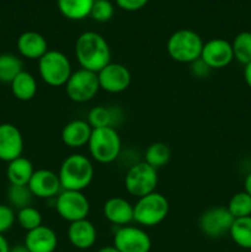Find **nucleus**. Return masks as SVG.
Returning a JSON list of instances; mask_svg holds the SVG:
<instances>
[{
    "mask_svg": "<svg viewBox=\"0 0 251 252\" xmlns=\"http://www.w3.org/2000/svg\"><path fill=\"white\" fill-rule=\"evenodd\" d=\"M24 70L21 59L15 54H0V83L11 84V81Z\"/></svg>",
    "mask_w": 251,
    "mask_h": 252,
    "instance_id": "a878e982",
    "label": "nucleus"
},
{
    "mask_svg": "<svg viewBox=\"0 0 251 252\" xmlns=\"http://www.w3.org/2000/svg\"><path fill=\"white\" fill-rule=\"evenodd\" d=\"M113 246L120 252H149L152 239L138 226H120L113 235Z\"/></svg>",
    "mask_w": 251,
    "mask_h": 252,
    "instance_id": "9b49d317",
    "label": "nucleus"
},
{
    "mask_svg": "<svg viewBox=\"0 0 251 252\" xmlns=\"http://www.w3.org/2000/svg\"><path fill=\"white\" fill-rule=\"evenodd\" d=\"M12 95L20 101H30L37 94V81L31 73L22 70L11 81Z\"/></svg>",
    "mask_w": 251,
    "mask_h": 252,
    "instance_id": "5701e85b",
    "label": "nucleus"
},
{
    "mask_svg": "<svg viewBox=\"0 0 251 252\" xmlns=\"http://www.w3.org/2000/svg\"><path fill=\"white\" fill-rule=\"evenodd\" d=\"M38 73L47 85L58 88L65 85L73 70L70 61L63 52L48 49V52L38 59Z\"/></svg>",
    "mask_w": 251,
    "mask_h": 252,
    "instance_id": "423d86ee",
    "label": "nucleus"
},
{
    "mask_svg": "<svg viewBox=\"0 0 251 252\" xmlns=\"http://www.w3.org/2000/svg\"><path fill=\"white\" fill-rule=\"evenodd\" d=\"M250 252H251V250H250Z\"/></svg>",
    "mask_w": 251,
    "mask_h": 252,
    "instance_id": "a19ab883",
    "label": "nucleus"
},
{
    "mask_svg": "<svg viewBox=\"0 0 251 252\" xmlns=\"http://www.w3.org/2000/svg\"><path fill=\"white\" fill-rule=\"evenodd\" d=\"M9 252H30V251L25 248V245H17L15 246V248L10 249Z\"/></svg>",
    "mask_w": 251,
    "mask_h": 252,
    "instance_id": "58836bf2",
    "label": "nucleus"
},
{
    "mask_svg": "<svg viewBox=\"0 0 251 252\" xmlns=\"http://www.w3.org/2000/svg\"><path fill=\"white\" fill-rule=\"evenodd\" d=\"M7 201L11 208L22 209L25 207L31 206L33 194L27 185L19 186V185H10L7 189Z\"/></svg>",
    "mask_w": 251,
    "mask_h": 252,
    "instance_id": "c85d7f7f",
    "label": "nucleus"
},
{
    "mask_svg": "<svg viewBox=\"0 0 251 252\" xmlns=\"http://www.w3.org/2000/svg\"><path fill=\"white\" fill-rule=\"evenodd\" d=\"M234 59L246 65L251 62V32L243 31L236 34L234 41L231 42Z\"/></svg>",
    "mask_w": 251,
    "mask_h": 252,
    "instance_id": "cd10ccee",
    "label": "nucleus"
},
{
    "mask_svg": "<svg viewBox=\"0 0 251 252\" xmlns=\"http://www.w3.org/2000/svg\"><path fill=\"white\" fill-rule=\"evenodd\" d=\"M64 86L66 96L76 103H85L93 100L100 90L97 73L83 68L73 71Z\"/></svg>",
    "mask_w": 251,
    "mask_h": 252,
    "instance_id": "6e6552de",
    "label": "nucleus"
},
{
    "mask_svg": "<svg viewBox=\"0 0 251 252\" xmlns=\"http://www.w3.org/2000/svg\"><path fill=\"white\" fill-rule=\"evenodd\" d=\"M234 219L251 217V196L245 191H241L231 196L226 206Z\"/></svg>",
    "mask_w": 251,
    "mask_h": 252,
    "instance_id": "c756f323",
    "label": "nucleus"
},
{
    "mask_svg": "<svg viewBox=\"0 0 251 252\" xmlns=\"http://www.w3.org/2000/svg\"><path fill=\"white\" fill-rule=\"evenodd\" d=\"M201 59L211 69H221L234 61L231 43L224 38H213L203 44Z\"/></svg>",
    "mask_w": 251,
    "mask_h": 252,
    "instance_id": "ddd939ff",
    "label": "nucleus"
},
{
    "mask_svg": "<svg viewBox=\"0 0 251 252\" xmlns=\"http://www.w3.org/2000/svg\"><path fill=\"white\" fill-rule=\"evenodd\" d=\"M229 235L239 248L251 250V217L234 219Z\"/></svg>",
    "mask_w": 251,
    "mask_h": 252,
    "instance_id": "393cba45",
    "label": "nucleus"
},
{
    "mask_svg": "<svg viewBox=\"0 0 251 252\" xmlns=\"http://www.w3.org/2000/svg\"><path fill=\"white\" fill-rule=\"evenodd\" d=\"M100 90L110 94H120L127 90L132 81L129 69L121 63H110L97 73Z\"/></svg>",
    "mask_w": 251,
    "mask_h": 252,
    "instance_id": "f8f14e48",
    "label": "nucleus"
},
{
    "mask_svg": "<svg viewBox=\"0 0 251 252\" xmlns=\"http://www.w3.org/2000/svg\"><path fill=\"white\" fill-rule=\"evenodd\" d=\"M97 252H120L115 246H105V248H101Z\"/></svg>",
    "mask_w": 251,
    "mask_h": 252,
    "instance_id": "ea45409f",
    "label": "nucleus"
},
{
    "mask_svg": "<svg viewBox=\"0 0 251 252\" xmlns=\"http://www.w3.org/2000/svg\"><path fill=\"white\" fill-rule=\"evenodd\" d=\"M95 0H57V6L64 17L69 20H83L90 16Z\"/></svg>",
    "mask_w": 251,
    "mask_h": 252,
    "instance_id": "b1692460",
    "label": "nucleus"
},
{
    "mask_svg": "<svg viewBox=\"0 0 251 252\" xmlns=\"http://www.w3.org/2000/svg\"><path fill=\"white\" fill-rule=\"evenodd\" d=\"M244 191L251 196V172H249L245 177V181H244Z\"/></svg>",
    "mask_w": 251,
    "mask_h": 252,
    "instance_id": "4c0bfd02",
    "label": "nucleus"
},
{
    "mask_svg": "<svg viewBox=\"0 0 251 252\" xmlns=\"http://www.w3.org/2000/svg\"><path fill=\"white\" fill-rule=\"evenodd\" d=\"M103 216L115 225H128L133 221V204L122 197H111L103 204Z\"/></svg>",
    "mask_w": 251,
    "mask_h": 252,
    "instance_id": "aec40b11",
    "label": "nucleus"
},
{
    "mask_svg": "<svg viewBox=\"0 0 251 252\" xmlns=\"http://www.w3.org/2000/svg\"><path fill=\"white\" fill-rule=\"evenodd\" d=\"M149 0H116V4L126 11H137L144 7Z\"/></svg>",
    "mask_w": 251,
    "mask_h": 252,
    "instance_id": "72a5a7b5",
    "label": "nucleus"
},
{
    "mask_svg": "<svg viewBox=\"0 0 251 252\" xmlns=\"http://www.w3.org/2000/svg\"><path fill=\"white\" fill-rule=\"evenodd\" d=\"M91 158L100 164H111L120 157L122 140L116 128H94L88 143Z\"/></svg>",
    "mask_w": 251,
    "mask_h": 252,
    "instance_id": "20e7f679",
    "label": "nucleus"
},
{
    "mask_svg": "<svg viewBox=\"0 0 251 252\" xmlns=\"http://www.w3.org/2000/svg\"><path fill=\"white\" fill-rule=\"evenodd\" d=\"M62 189L83 192L94 179V165L83 154H71L64 159L58 172Z\"/></svg>",
    "mask_w": 251,
    "mask_h": 252,
    "instance_id": "f03ea898",
    "label": "nucleus"
},
{
    "mask_svg": "<svg viewBox=\"0 0 251 252\" xmlns=\"http://www.w3.org/2000/svg\"><path fill=\"white\" fill-rule=\"evenodd\" d=\"M122 120V113L118 108L107 107V106H96L91 108L88 113V123L94 128H105L120 125Z\"/></svg>",
    "mask_w": 251,
    "mask_h": 252,
    "instance_id": "412c9836",
    "label": "nucleus"
},
{
    "mask_svg": "<svg viewBox=\"0 0 251 252\" xmlns=\"http://www.w3.org/2000/svg\"><path fill=\"white\" fill-rule=\"evenodd\" d=\"M15 220H16V214H15L14 209L6 204H0V234H4L10 230L14 225Z\"/></svg>",
    "mask_w": 251,
    "mask_h": 252,
    "instance_id": "473e14b6",
    "label": "nucleus"
},
{
    "mask_svg": "<svg viewBox=\"0 0 251 252\" xmlns=\"http://www.w3.org/2000/svg\"><path fill=\"white\" fill-rule=\"evenodd\" d=\"M10 246L7 240L5 239V236L2 234H0V252H9Z\"/></svg>",
    "mask_w": 251,
    "mask_h": 252,
    "instance_id": "e433bc0d",
    "label": "nucleus"
},
{
    "mask_svg": "<svg viewBox=\"0 0 251 252\" xmlns=\"http://www.w3.org/2000/svg\"><path fill=\"white\" fill-rule=\"evenodd\" d=\"M233 221L234 217L226 207H213L202 213L198 224L204 235L212 239H218L229 234Z\"/></svg>",
    "mask_w": 251,
    "mask_h": 252,
    "instance_id": "9d476101",
    "label": "nucleus"
},
{
    "mask_svg": "<svg viewBox=\"0 0 251 252\" xmlns=\"http://www.w3.org/2000/svg\"><path fill=\"white\" fill-rule=\"evenodd\" d=\"M191 70L192 74L197 76V78H206L212 69L199 58L196 62H193V63H191Z\"/></svg>",
    "mask_w": 251,
    "mask_h": 252,
    "instance_id": "f704fd0d",
    "label": "nucleus"
},
{
    "mask_svg": "<svg viewBox=\"0 0 251 252\" xmlns=\"http://www.w3.org/2000/svg\"><path fill=\"white\" fill-rule=\"evenodd\" d=\"M33 172V165L27 158L20 157L7 162L6 177L10 185H19V186L29 185Z\"/></svg>",
    "mask_w": 251,
    "mask_h": 252,
    "instance_id": "4be33fe9",
    "label": "nucleus"
},
{
    "mask_svg": "<svg viewBox=\"0 0 251 252\" xmlns=\"http://www.w3.org/2000/svg\"><path fill=\"white\" fill-rule=\"evenodd\" d=\"M16 220L22 229L31 231L42 225V214L37 208L29 206L19 209L16 214Z\"/></svg>",
    "mask_w": 251,
    "mask_h": 252,
    "instance_id": "7c9ffc66",
    "label": "nucleus"
},
{
    "mask_svg": "<svg viewBox=\"0 0 251 252\" xmlns=\"http://www.w3.org/2000/svg\"><path fill=\"white\" fill-rule=\"evenodd\" d=\"M75 57L81 68L98 73L111 62V48L105 37L97 32L86 31L76 39Z\"/></svg>",
    "mask_w": 251,
    "mask_h": 252,
    "instance_id": "f257e3e1",
    "label": "nucleus"
},
{
    "mask_svg": "<svg viewBox=\"0 0 251 252\" xmlns=\"http://www.w3.org/2000/svg\"><path fill=\"white\" fill-rule=\"evenodd\" d=\"M24 245L30 252H54L58 246V236L52 228L41 225L27 231Z\"/></svg>",
    "mask_w": 251,
    "mask_h": 252,
    "instance_id": "dca6fc26",
    "label": "nucleus"
},
{
    "mask_svg": "<svg viewBox=\"0 0 251 252\" xmlns=\"http://www.w3.org/2000/svg\"><path fill=\"white\" fill-rule=\"evenodd\" d=\"M204 42L201 36L192 30L182 29L175 31L169 37L166 49L175 62L191 64L201 58Z\"/></svg>",
    "mask_w": 251,
    "mask_h": 252,
    "instance_id": "7ed1b4c3",
    "label": "nucleus"
},
{
    "mask_svg": "<svg viewBox=\"0 0 251 252\" xmlns=\"http://www.w3.org/2000/svg\"><path fill=\"white\" fill-rule=\"evenodd\" d=\"M91 133H93V127L89 125L88 121L73 120L64 126L61 138L66 147L76 149L88 145Z\"/></svg>",
    "mask_w": 251,
    "mask_h": 252,
    "instance_id": "6ab92c4d",
    "label": "nucleus"
},
{
    "mask_svg": "<svg viewBox=\"0 0 251 252\" xmlns=\"http://www.w3.org/2000/svg\"><path fill=\"white\" fill-rule=\"evenodd\" d=\"M56 211L62 219L70 224L88 218L90 202L81 191L62 189L56 197Z\"/></svg>",
    "mask_w": 251,
    "mask_h": 252,
    "instance_id": "1a4fd4ad",
    "label": "nucleus"
},
{
    "mask_svg": "<svg viewBox=\"0 0 251 252\" xmlns=\"http://www.w3.org/2000/svg\"><path fill=\"white\" fill-rule=\"evenodd\" d=\"M170 159H171V150L165 143H153L145 150L144 161L157 170L165 166Z\"/></svg>",
    "mask_w": 251,
    "mask_h": 252,
    "instance_id": "bb28decb",
    "label": "nucleus"
},
{
    "mask_svg": "<svg viewBox=\"0 0 251 252\" xmlns=\"http://www.w3.org/2000/svg\"><path fill=\"white\" fill-rule=\"evenodd\" d=\"M17 51L24 58L38 61L48 52L47 39L36 31H26L17 38Z\"/></svg>",
    "mask_w": 251,
    "mask_h": 252,
    "instance_id": "a211bd4d",
    "label": "nucleus"
},
{
    "mask_svg": "<svg viewBox=\"0 0 251 252\" xmlns=\"http://www.w3.org/2000/svg\"><path fill=\"white\" fill-rule=\"evenodd\" d=\"M113 12H115V9H113L112 2L108 1V0H95L90 16L97 22H106L111 20V17L113 16Z\"/></svg>",
    "mask_w": 251,
    "mask_h": 252,
    "instance_id": "2f4dec72",
    "label": "nucleus"
},
{
    "mask_svg": "<svg viewBox=\"0 0 251 252\" xmlns=\"http://www.w3.org/2000/svg\"><path fill=\"white\" fill-rule=\"evenodd\" d=\"M24 138L16 126L11 123L0 125V160L10 162L21 157Z\"/></svg>",
    "mask_w": 251,
    "mask_h": 252,
    "instance_id": "2eb2a0df",
    "label": "nucleus"
},
{
    "mask_svg": "<svg viewBox=\"0 0 251 252\" xmlns=\"http://www.w3.org/2000/svg\"><path fill=\"white\" fill-rule=\"evenodd\" d=\"M157 181V170L142 161L129 167L125 177V187L130 196L142 198L155 192Z\"/></svg>",
    "mask_w": 251,
    "mask_h": 252,
    "instance_id": "0eeeda50",
    "label": "nucleus"
},
{
    "mask_svg": "<svg viewBox=\"0 0 251 252\" xmlns=\"http://www.w3.org/2000/svg\"><path fill=\"white\" fill-rule=\"evenodd\" d=\"M27 186L31 189L33 197L42 199L53 198L58 196L62 191L58 174L47 169L34 170Z\"/></svg>",
    "mask_w": 251,
    "mask_h": 252,
    "instance_id": "4468645a",
    "label": "nucleus"
},
{
    "mask_svg": "<svg viewBox=\"0 0 251 252\" xmlns=\"http://www.w3.org/2000/svg\"><path fill=\"white\" fill-rule=\"evenodd\" d=\"M244 79H245V83L248 84L249 88L251 89V62L246 65H244Z\"/></svg>",
    "mask_w": 251,
    "mask_h": 252,
    "instance_id": "c9c22d12",
    "label": "nucleus"
},
{
    "mask_svg": "<svg viewBox=\"0 0 251 252\" xmlns=\"http://www.w3.org/2000/svg\"><path fill=\"white\" fill-rule=\"evenodd\" d=\"M66 234L71 245L79 250L93 248L97 239V230L88 218L69 224Z\"/></svg>",
    "mask_w": 251,
    "mask_h": 252,
    "instance_id": "f3484780",
    "label": "nucleus"
},
{
    "mask_svg": "<svg viewBox=\"0 0 251 252\" xmlns=\"http://www.w3.org/2000/svg\"><path fill=\"white\" fill-rule=\"evenodd\" d=\"M169 208L166 197L155 191L138 198L133 206V221L143 226H155L165 220Z\"/></svg>",
    "mask_w": 251,
    "mask_h": 252,
    "instance_id": "39448f33",
    "label": "nucleus"
}]
</instances>
